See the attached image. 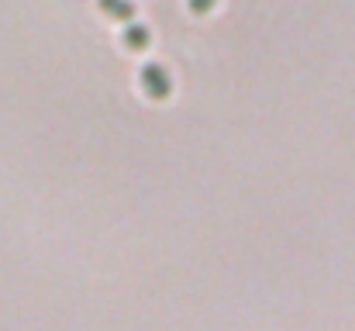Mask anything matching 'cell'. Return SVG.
<instances>
[{
    "mask_svg": "<svg viewBox=\"0 0 355 331\" xmlns=\"http://www.w3.org/2000/svg\"><path fill=\"white\" fill-rule=\"evenodd\" d=\"M190 7L193 10H207V7H214V0H190Z\"/></svg>",
    "mask_w": 355,
    "mask_h": 331,
    "instance_id": "obj_4",
    "label": "cell"
},
{
    "mask_svg": "<svg viewBox=\"0 0 355 331\" xmlns=\"http://www.w3.org/2000/svg\"><path fill=\"white\" fill-rule=\"evenodd\" d=\"M124 42H128V45H135V49H138V45H145V42H148V31H145V28H141V24H131V28H128V31H124Z\"/></svg>",
    "mask_w": 355,
    "mask_h": 331,
    "instance_id": "obj_3",
    "label": "cell"
},
{
    "mask_svg": "<svg viewBox=\"0 0 355 331\" xmlns=\"http://www.w3.org/2000/svg\"><path fill=\"white\" fill-rule=\"evenodd\" d=\"M101 10H107L111 17H131V3L128 0H101Z\"/></svg>",
    "mask_w": 355,
    "mask_h": 331,
    "instance_id": "obj_2",
    "label": "cell"
},
{
    "mask_svg": "<svg viewBox=\"0 0 355 331\" xmlns=\"http://www.w3.org/2000/svg\"><path fill=\"white\" fill-rule=\"evenodd\" d=\"M145 83H148L152 94H166V73H162V69L148 66V69H145Z\"/></svg>",
    "mask_w": 355,
    "mask_h": 331,
    "instance_id": "obj_1",
    "label": "cell"
}]
</instances>
